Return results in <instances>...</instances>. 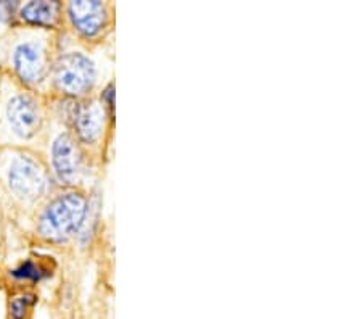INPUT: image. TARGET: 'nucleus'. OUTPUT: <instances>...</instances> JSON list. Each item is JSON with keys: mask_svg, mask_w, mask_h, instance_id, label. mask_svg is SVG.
<instances>
[{"mask_svg": "<svg viewBox=\"0 0 362 319\" xmlns=\"http://www.w3.org/2000/svg\"><path fill=\"white\" fill-rule=\"evenodd\" d=\"M52 161H54V170L62 182H74L81 170V155L71 137L62 134L57 139L52 147Z\"/></svg>", "mask_w": 362, "mask_h": 319, "instance_id": "39448f33", "label": "nucleus"}, {"mask_svg": "<svg viewBox=\"0 0 362 319\" xmlns=\"http://www.w3.org/2000/svg\"><path fill=\"white\" fill-rule=\"evenodd\" d=\"M58 10L60 5L57 2H29L21 8V16L33 25L50 26L57 20Z\"/></svg>", "mask_w": 362, "mask_h": 319, "instance_id": "1a4fd4ad", "label": "nucleus"}, {"mask_svg": "<svg viewBox=\"0 0 362 319\" xmlns=\"http://www.w3.org/2000/svg\"><path fill=\"white\" fill-rule=\"evenodd\" d=\"M87 213V202L79 194H66L45 208L39 231L49 240H65L79 231Z\"/></svg>", "mask_w": 362, "mask_h": 319, "instance_id": "f257e3e1", "label": "nucleus"}, {"mask_svg": "<svg viewBox=\"0 0 362 319\" xmlns=\"http://www.w3.org/2000/svg\"><path fill=\"white\" fill-rule=\"evenodd\" d=\"M34 303L33 295H23V297L15 298L11 301V318L13 319H25L29 306Z\"/></svg>", "mask_w": 362, "mask_h": 319, "instance_id": "9b49d317", "label": "nucleus"}, {"mask_svg": "<svg viewBox=\"0 0 362 319\" xmlns=\"http://www.w3.org/2000/svg\"><path fill=\"white\" fill-rule=\"evenodd\" d=\"M7 116L13 131L20 137H31L40 126V115L33 98L26 95H16L11 98L7 107Z\"/></svg>", "mask_w": 362, "mask_h": 319, "instance_id": "20e7f679", "label": "nucleus"}, {"mask_svg": "<svg viewBox=\"0 0 362 319\" xmlns=\"http://www.w3.org/2000/svg\"><path fill=\"white\" fill-rule=\"evenodd\" d=\"M113 95H115V87L108 86L103 92V98H105V102H107V105L110 108H113Z\"/></svg>", "mask_w": 362, "mask_h": 319, "instance_id": "f8f14e48", "label": "nucleus"}, {"mask_svg": "<svg viewBox=\"0 0 362 319\" xmlns=\"http://www.w3.org/2000/svg\"><path fill=\"white\" fill-rule=\"evenodd\" d=\"M15 69L26 83H39L45 76V57L37 44L26 42L15 50Z\"/></svg>", "mask_w": 362, "mask_h": 319, "instance_id": "0eeeda50", "label": "nucleus"}, {"mask_svg": "<svg viewBox=\"0 0 362 319\" xmlns=\"http://www.w3.org/2000/svg\"><path fill=\"white\" fill-rule=\"evenodd\" d=\"M74 127L81 141L95 142L103 129V107L100 103L87 102L76 107Z\"/></svg>", "mask_w": 362, "mask_h": 319, "instance_id": "6e6552de", "label": "nucleus"}, {"mask_svg": "<svg viewBox=\"0 0 362 319\" xmlns=\"http://www.w3.org/2000/svg\"><path fill=\"white\" fill-rule=\"evenodd\" d=\"M69 16H71L73 25L79 33L84 36L92 37L102 31L107 21V8L102 2H87V0H79V2L69 4Z\"/></svg>", "mask_w": 362, "mask_h": 319, "instance_id": "423d86ee", "label": "nucleus"}, {"mask_svg": "<svg viewBox=\"0 0 362 319\" xmlns=\"http://www.w3.org/2000/svg\"><path fill=\"white\" fill-rule=\"evenodd\" d=\"M8 181L15 195L25 200L37 199L47 189V174L44 168L26 155L13 160L8 171Z\"/></svg>", "mask_w": 362, "mask_h": 319, "instance_id": "7ed1b4c3", "label": "nucleus"}, {"mask_svg": "<svg viewBox=\"0 0 362 319\" xmlns=\"http://www.w3.org/2000/svg\"><path fill=\"white\" fill-rule=\"evenodd\" d=\"M95 66L83 54H68L57 63L55 81L60 91L68 95H83L95 83Z\"/></svg>", "mask_w": 362, "mask_h": 319, "instance_id": "f03ea898", "label": "nucleus"}, {"mask_svg": "<svg viewBox=\"0 0 362 319\" xmlns=\"http://www.w3.org/2000/svg\"><path fill=\"white\" fill-rule=\"evenodd\" d=\"M45 274H47L45 269H42L37 265H34L33 261H26V263H23L18 269L13 271L15 277H21V279H33V281H39L40 277H44Z\"/></svg>", "mask_w": 362, "mask_h": 319, "instance_id": "9d476101", "label": "nucleus"}]
</instances>
